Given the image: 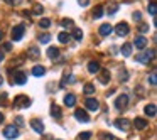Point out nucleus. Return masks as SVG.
<instances>
[{
    "label": "nucleus",
    "mask_w": 157,
    "mask_h": 140,
    "mask_svg": "<svg viewBox=\"0 0 157 140\" xmlns=\"http://www.w3.org/2000/svg\"><path fill=\"white\" fill-rule=\"evenodd\" d=\"M73 37H75L76 41H81L83 39V31L81 29H75V31H73Z\"/></svg>",
    "instance_id": "nucleus-32"
},
{
    "label": "nucleus",
    "mask_w": 157,
    "mask_h": 140,
    "mask_svg": "<svg viewBox=\"0 0 157 140\" xmlns=\"http://www.w3.org/2000/svg\"><path fill=\"white\" fill-rule=\"evenodd\" d=\"M139 31L140 32H149V25H147V24H140L139 25Z\"/></svg>",
    "instance_id": "nucleus-37"
},
{
    "label": "nucleus",
    "mask_w": 157,
    "mask_h": 140,
    "mask_svg": "<svg viewBox=\"0 0 157 140\" xmlns=\"http://www.w3.org/2000/svg\"><path fill=\"white\" fill-rule=\"evenodd\" d=\"M149 14L155 17V14H157V4H155V2H150V4H149Z\"/></svg>",
    "instance_id": "nucleus-31"
},
{
    "label": "nucleus",
    "mask_w": 157,
    "mask_h": 140,
    "mask_svg": "<svg viewBox=\"0 0 157 140\" xmlns=\"http://www.w3.org/2000/svg\"><path fill=\"white\" fill-rule=\"evenodd\" d=\"M90 137H91L90 132H81L79 133V140H90Z\"/></svg>",
    "instance_id": "nucleus-35"
},
{
    "label": "nucleus",
    "mask_w": 157,
    "mask_h": 140,
    "mask_svg": "<svg viewBox=\"0 0 157 140\" xmlns=\"http://www.w3.org/2000/svg\"><path fill=\"white\" fill-rule=\"evenodd\" d=\"M75 116H76V120L78 122H83V123H86V122H90V116H88V113L85 112V110H76L75 112Z\"/></svg>",
    "instance_id": "nucleus-9"
},
{
    "label": "nucleus",
    "mask_w": 157,
    "mask_h": 140,
    "mask_svg": "<svg viewBox=\"0 0 157 140\" xmlns=\"http://www.w3.org/2000/svg\"><path fill=\"white\" fill-rule=\"evenodd\" d=\"M25 83H27V74L24 71L12 73V85H25Z\"/></svg>",
    "instance_id": "nucleus-2"
},
{
    "label": "nucleus",
    "mask_w": 157,
    "mask_h": 140,
    "mask_svg": "<svg viewBox=\"0 0 157 140\" xmlns=\"http://www.w3.org/2000/svg\"><path fill=\"white\" fill-rule=\"evenodd\" d=\"M31 127L36 130L37 133H42L44 132V125H42V122H39V120H31Z\"/></svg>",
    "instance_id": "nucleus-14"
},
{
    "label": "nucleus",
    "mask_w": 157,
    "mask_h": 140,
    "mask_svg": "<svg viewBox=\"0 0 157 140\" xmlns=\"http://www.w3.org/2000/svg\"><path fill=\"white\" fill-rule=\"evenodd\" d=\"M101 15H103V7H101V5H96L95 10H93V17H95V19H100Z\"/></svg>",
    "instance_id": "nucleus-29"
},
{
    "label": "nucleus",
    "mask_w": 157,
    "mask_h": 140,
    "mask_svg": "<svg viewBox=\"0 0 157 140\" xmlns=\"http://www.w3.org/2000/svg\"><path fill=\"white\" fill-rule=\"evenodd\" d=\"M100 138H101V140H118L117 137H113V135H101Z\"/></svg>",
    "instance_id": "nucleus-38"
},
{
    "label": "nucleus",
    "mask_w": 157,
    "mask_h": 140,
    "mask_svg": "<svg viewBox=\"0 0 157 140\" xmlns=\"http://www.w3.org/2000/svg\"><path fill=\"white\" fill-rule=\"evenodd\" d=\"M58 39H59V42H61V44H68V42L71 41V36H69L68 32H59Z\"/></svg>",
    "instance_id": "nucleus-20"
},
{
    "label": "nucleus",
    "mask_w": 157,
    "mask_h": 140,
    "mask_svg": "<svg viewBox=\"0 0 157 140\" xmlns=\"http://www.w3.org/2000/svg\"><path fill=\"white\" fill-rule=\"evenodd\" d=\"M24 32H25V25L22 24L14 25V29H12V41H21L24 37Z\"/></svg>",
    "instance_id": "nucleus-5"
},
{
    "label": "nucleus",
    "mask_w": 157,
    "mask_h": 140,
    "mask_svg": "<svg viewBox=\"0 0 157 140\" xmlns=\"http://www.w3.org/2000/svg\"><path fill=\"white\" fill-rule=\"evenodd\" d=\"M85 105H86V108L91 110V112H98V108H100V103L96 98H88L85 101Z\"/></svg>",
    "instance_id": "nucleus-8"
},
{
    "label": "nucleus",
    "mask_w": 157,
    "mask_h": 140,
    "mask_svg": "<svg viewBox=\"0 0 157 140\" xmlns=\"http://www.w3.org/2000/svg\"><path fill=\"white\" fill-rule=\"evenodd\" d=\"M2 37H4V34H2V31H0V41H2Z\"/></svg>",
    "instance_id": "nucleus-49"
},
{
    "label": "nucleus",
    "mask_w": 157,
    "mask_h": 140,
    "mask_svg": "<svg viewBox=\"0 0 157 140\" xmlns=\"http://www.w3.org/2000/svg\"><path fill=\"white\" fill-rule=\"evenodd\" d=\"M122 54L125 56V58H128V56L132 54V44H123L122 46Z\"/></svg>",
    "instance_id": "nucleus-25"
},
{
    "label": "nucleus",
    "mask_w": 157,
    "mask_h": 140,
    "mask_svg": "<svg viewBox=\"0 0 157 140\" xmlns=\"http://www.w3.org/2000/svg\"><path fill=\"white\" fill-rule=\"evenodd\" d=\"M4 2H7V4H10V5H19L22 0H4Z\"/></svg>",
    "instance_id": "nucleus-41"
},
{
    "label": "nucleus",
    "mask_w": 157,
    "mask_h": 140,
    "mask_svg": "<svg viewBox=\"0 0 157 140\" xmlns=\"http://www.w3.org/2000/svg\"><path fill=\"white\" fill-rule=\"evenodd\" d=\"M4 137H5V138H9V140L17 138V137H19V128L15 125H7L4 128Z\"/></svg>",
    "instance_id": "nucleus-3"
},
{
    "label": "nucleus",
    "mask_w": 157,
    "mask_h": 140,
    "mask_svg": "<svg viewBox=\"0 0 157 140\" xmlns=\"http://www.w3.org/2000/svg\"><path fill=\"white\" fill-rule=\"evenodd\" d=\"M4 122V115H2V113H0V123Z\"/></svg>",
    "instance_id": "nucleus-47"
},
{
    "label": "nucleus",
    "mask_w": 157,
    "mask_h": 140,
    "mask_svg": "<svg viewBox=\"0 0 157 140\" xmlns=\"http://www.w3.org/2000/svg\"><path fill=\"white\" fill-rule=\"evenodd\" d=\"M32 74L34 76H44L46 74V68L44 66H34V68H32Z\"/></svg>",
    "instance_id": "nucleus-17"
},
{
    "label": "nucleus",
    "mask_w": 157,
    "mask_h": 140,
    "mask_svg": "<svg viewBox=\"0 0 157 140\" xmlns=\"http://www.w3.org/2000/svg\"><path fill=\"white\" fill-rule=\"evenodd\" d=\"M154 56H155V51H154V49H149V51H144L142 54L135 56V61L142 62V64H149V62L154 59Z\"/></svg>",
    "instance_id": "nucleus-1"
},
{
    "label": "nucleus",
    "mask_w": 157,
    "mask_h": 140,
    "mask_svg": "<svg viewBox=\"0 0 157 140\" xmlns=\"http://www.w3.org/2000/svg\"><path fill=\"white\" fill-rule=\"evenodd\" d=\"M78 4L81 5V7H86V5L90 4V0H78Z\"/></svg>",
    "instance_id": "nucleus-44"
},
{
    "label": "nucleus",
    "mask_w": 157,
    "mask_h": 140,
    "mask_svg": "<svg viewBox=\"0 0 157 140\" xmlns=\"http://www.w3.org/2000/svg\"><path fill=\"white\" fill-rule=\"evenodd\" d=\"M29 105H31V100H29L25 95L15 96V100H14V106H15V108H27Z\"/></svg>",
    "instance_id": "nucleus-4"
},
{
    "label": "nucleus",
    "mask_w": 157,
    "mask_h": 140,
    "mask_svg": "<svg viewBox=\"0 0 157 140\" xmlns=\"http://www.w3.org/2000/svg\"><path fill=\"white\" fill-rule=\"evenodd\" d=\"M144 112H145V115H149V116H155V113H157V110H155V105H154V103H150V105H147L145 108H144Z\"/></svg>",
    "instance_id": "nucleus-18"
},
{
    "label": "nucleus",
    "mask_w": 157,
    "mask_h": 140,
    "mask_svg": "<svg viewBox=\"0 0 157 140\" xmlns=\"http://www.w3.org/2000/svg\"><path fill=\"white\" fill-rule=\"evenodd\" d=\"M117 10H118V4H115V2H110L106 5V14L113 15V14H117Z\"/></svg>",
    "instance_id": "nucleus-19"
},
{
    "label": "nucleus",
    "mask_w": 157,
    "mask_h": 140,
    "mask_svg": "<svg viewBox=\"0 0 157 140\" xmlns=\"http://www.w3.org/2000/svg\"><path fill=\"white\" fill-rule=\"evenodd\" d=\"M48 58L49 59H58L59 58V49L58 47H49L48 49Z\"/></svg>",
    "instance_id": "nucleus-21"
},
{
    "label": "nucleus",
    "mask_w": 157,
    "mask_h": 140,
    "mask_svg": "<svg viewBox=\"0 0 157 140\" xmlns=\"http://www.w3.org/2000/svg\"><path fill=\"white\" fill-rule=\"evenodd\" d=\"M112 31H113V27L110 24H101V25H100V34H101V36H110V34H112Z\"/></svg>",
    "instance_id": "nucleus-16"
},
{
    "label": "nucleus",
    "mask_w": 157,
    "mask_h": 140,
    "mask_svg": "<svg viewBox=\"0 0 157 140\" xmlns=\"http://www.w3.org/2000/svg\"><path fill=\"white\" fill-rule=\"evenodd\" d=\"M133 21H140V19H142V14H140V12H133Z\"/></svg>",
    "instance_id": "nucleus-42"
},
{
    "label": "nucleus",
    "mask_w": 157,
    "mask_h": 140,
    "mask_svg": "<svg viewBox=\"0 0 157 140\" xmlns=\"http://www.w3.org/2000/svg\"><path fill=\"white\" fill-rule=\"evenodd\" d=\"M24 62V58H15L10 61V66H17V64H22Z\"/></svg>",
    "instance_id": "nucleus-34"
},
{
    "label": "nucleus",
    "mask_w": 157,
    "mask_h": 140,
    "mask_svg": "<svg viewBox=\"0 0 157 140\" xmlns=\"http://www.w3.org/2000/svg\"><path fill=\"white\" fill-rule=\"evenodd\" d=\"M115 32H117V36H127L130 32V27H128V24L127 22H118V24L115 25Z\"/></svg>",
    "instance_id": "nucleus-6"
},
{
    "label": "nucleus",
    "mask_w": 157,
    "mask_h": 140,
    "mask_svg": "<svg viewBox=\"0 0 157 140\" xmlns=\"http://www.w3.org/2000/svg\"><path fill=\"white\" fill-rule=\"evenodd\" d=\"M51 115L52 116H54V118H61V116H63V113H61V108H59V106L58 105H52L51 106Z\"/></svg>",
    "instance_id": "nucleus-22"
},
{
    "label": "nucleus",
    "mask_w": 157,
    "mask_h": 140,
    "mask_svg": "<svg viewBox=\"0 0 157 140\" xmlns=\"http://www.w3.org/2000/svg\"><path fill=\"white\" fill-rule=\"evenodd\" d=\"M83 91H85L86 95H93V93H95V85H91V83H86L85 88H83Z\"/></svg>",
    "instance_id": "nucleus-26"
},
{
    "label": "nucleus",
    "mask_w": 157,
    "mask_h": 140,
    "mask_svg": "<svg viewBox=\"0 0 157 140\" xmlns=\"http://www.w3.org/2000/svg\"><path fill=\"white\" fill-rule=\"evenodd\" d=\"M127 78H128V74H127L125 69H123V71H120V79H122V81H127Z\"/></svg>",
    "instance_id": "nucleus-39"
},
{
    "label": "nucleus",
    "mask_w": 157,
    "mask_h": 140,
    "mask_svg": "<svg viewBox=\"0 0 157 140\" xmlns=\"http://www.w3.org/2000/svg\"><path fill=\"white\" fill-rule=\"evenodd\" d=\"M29 58H39V54H41V52H39V49L37 47H36V46H31V47H29Z\"/></svg>",
    "instance_id": "nucleus-24"
},
{
    "label": "nucleus",
    "mask_w": 157,
    "mask_h": 140,
    "mask_svg": "<svg viewBox=\"0 0 157 140\" xmlns=\"http://www.w3.org/2000/svg\"><path fill=\"white\" fill-rule=\"evenodd\" d=\"M2 61H4V52L0 51V62H2Z\"/></svg>",
    "instance_id": "nucleus-46"
},
{
    "label": "nucleus",
    "mask_w": 157,
    "mask_h": 140,
    "mask_svg": "<svg viewBox=\"0 0 157 140\" xmlns=\"http://www.w3.org/2000/svg\"><path fill=\"white\" fill-rule=\"evenodd\" d=\"M100 69H101V68H100V62H98V61H90V62H88V71L91 73V74L98 73Z\"/></svg>",
    "instance_id": "nucleus-15"
},
{
    "label": "nucleus",
    "mask_w": 157,
    "mask_h": 140,
    "mask_svg": "<svg viewBox=\"0 0 157 140\" xmlns=\"http://www.w3.org/2000/svg\"><path fill=\"white\" fill-rule=\"evenodd\" d=\"M75 103H76V98H75V95H66L64 96V105L66 106H75Z\"/></svg>",
    "instance_id": "nucleus-23"
},
{
    "label": "nucleus",
    "mask_w": 157,
    "mask_h": 140,
    "mask_svg": "<svg viewBox=\"0 0 157 140\" xmlns=\"http://www.w3.org/2000/svg\"><path fill=\"white\" fill-rule=\"evenodd\" d=\"M49 39H51V36H49V34H42V36H39V42H42V44H48Z\"/></svg>",
    "instance_id": "nucleus-33"
},
{
    "label": "nucleus",
    "mask_w": 157,
    "mask_h": 140,
    "mask_svg": "<svg viewBox=\"0 0 157 140\" xmlns=\"http://www.w3.org/2000/svg\"><path fill=\"white\" fill-rule=\"evenodd\" d=\"M115 127L118 130H128L130 128V122L125 120V118H117L115 120Z\"/></svg>",
    "instance_id": "nucleus-10"
},
{
    "label": "nucleus",
    "mask_w": 157,
    "mask_h": 140,
    "mask_svg": "<svg viewBox=\"0 0 157 140\" xmlns=\"http://www.w3.org/2000/svg\"><path fill=\"white\" fill-rule=\"evenodd\" d=\"M127 105H128V96H127L125 93H123V95H120L118 98L115 100V106H117V108H120V110L125 108Z\"/></svg>",
    "instance_id": "nucleus-7"
},
{
    "label": "nucleus",
    "mask_w": 157,
    "mask_h": 140,
    "mask_svg": "<svg viewBox=\"0 0 157 140\" xmlns=\"http://www.w3.org/2000/svg\"><path fill=\"white\" fill-rule=\"evenodd\" d=\"M135 47L137 49H145L147 47V39L144 36H137L135 37Z\"/></svg>",
    "instance_id": "nucleus-12"
},
{
    "label": "nucleus",
    "mask_w": 157,
    "mask_h": 140,
    "mask_svg": "<svg viewBox=\"0 0 157 140\" xmlns=\"http://www.w3.org/2000/svg\"><path fill=\"white\" fill-rule=\"evenodd\" d=\"M39 27L41 29H49L51 27V21H49V19H41V21H39Z\"/></svg>",
    "instance_id": "nucleus-27"
},
{
    "label": "nucleus",
    "mask_w": 157,
    "mask_h": 140,
    "mask_svg": "<svg viewBox=\"0 0 157 140\" xmlns=\"http://www.w3.org/2000/svg\"><path fill=\"white\" fill-rule=\"evenodd\" d=\"M2 83H4V78H2V74H0V85H2Z\"/></svg>",
    "instance_id": "nucleus-48"
},
{
    "label": "nucleus",
    "mask_w": 157,
    "mask_h": 140,
    "mask_svg": "<svg viewBox=\"0 0 157 140\" xmlns=\"http://www.w3.org/2000/svg\"><path fill=\"white\" fill-rule=\"evenodd\" d=\"M42 12H44V7H42L41 4H34V7H32V14H36V15H41Z\"/></svg>",
    "instance_id": "nucleus-28"
},
{
    "label": "nucleus",
    "mask_w": 157,
    "mask_h": 140,
    "mask_svg": "<svg viewBox=\"0 0 157 140\" xmlns=\"http://www.w3.org/2000/svg\"><path fill=\"white\" fill-rule=\"evenodd\" d=\"M133 125H135L137 130H144L147 127V120H144L142 116H137V118L133 120Z\"/></svg>",
    "instance_id": "nucleus-13"
},
{
    "label": "nucleus",
    "mask_w": 157,
    "mask_h": 140,
    "mask_svg": "<svg viewBox=\"0 0 157 140\" xmlns=\"http://www.w3.org/2000/svg\"><path fill=\"white\" fill-rule=\"evenodd\" d=\"M4 49H5V51H10V49H12V44H9V42H5V44H4Z\"/></svg>",
    "instance_id": "nucleus-45"
},
{
    "label": "nucleus",
    "mask_w": 157,
    "mask_h": 140,
    "mask_svg": "<svg viewBox=\"0 0 157 140\" xmlns=\"http://www.w3.org/2000/svg\"><path fill=\"white\" fill-rule=\"evenodd\" d=\"M149 81H150V85H155L157 83V79H155V71L152 73V74H150V78H149Z\"/></svg>",
    "instance_id": "nucleus-40"
},
{
    "label": "nucleus",
    "mask_w": 157,
    "mask_h": 140,
    "mask_svg": "<svg viewBox=\"0 0 157 140\" xmlns=\"http://www.w3.org/2000/svg\"><path fill=\"white\" fill-rule=\"evenodd\" d=\"M15 123H17V125H24V118H22V116H17V118H15Z\"/></svg>",
    "instance_id": "nucleus-43"
},
{
    "label": "nucleus",
    "mask_w": 157,
    "mask_h": 140,
    "mask_svg": "<svg viewBox=\"0 0 157 140\" xmlns=\"http://www.w3.org/2000/svg\"><path fill=\"white\" fill-rule=\"evenodd\" d=\"M61 25H63V27H69V25H73V21H71V19H63Z\"/></svg>",
    "instance_id": "nucleus-36"
},
{
    "label": "nucleus",
    "mask_w": 157,
    "mask_h": 140,
    "mask_svg": "<svg viewBox=\"0 0 157 140\" xmlns=\"http://www.w3.org/2000/svg\"><path fill=\"white\" fill-rule=\"evenodd\" d=\"M68 83H75V76H71V74H64V78H63V81H61V86H66Z\"/></svg>",
    "instance_id": "nucleus-30"
},
{
    "label": "nucleus",
    "mask_w": 157,
    "mask_h": 140,
    "mask_svg": "<svg viewBox=\"0 0 157 140\" xmlns=\"http://www.w3.org/2000/svg\"><path fill=\"white\" fill-rule=\"evenodd\" d=\"M100 83L101 85H106V83L110 81V71L108 69H100Z\"/></svg>",
    "instance_id": "nucleus-11"
}]
</instances>
